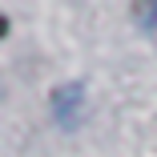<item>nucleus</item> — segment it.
Wrapping results in <instances>:
<instances>
[{"mask_svg": "<svg viewBox=\"0 0 157 157\" xmlns=\"http://www.w3.org/2000/svg\"><path fill=\"white\" fill-rule=\"evenodd\" d=\"M81 105H85V85H60L52 93V117L56 125H65V129H73V125L81 121Z\"/></svg>", "mask_w": 157, "mask_h": 157, "instance_id": "1", "label": "nucleus"}, {"mask_svg": "<svg viewBox=\"0 0 157 157\" xmlns=\"http://www.w3.org/2000/svg\"><path fill=\"white\" fill-rule=\"evenodd\" d=\"M133 16L149 28V33H157V0H137V4H133Z\"/></svg>", "mask_w": 157, "mask_h": 157, "instance_id": "2", "label": "nucleus"}, {"mask_svg": "<svg viewBox=\"0 0 157 157\" xmlns=\"http://www.w3.org/2000/svg\"><path fill=\"white\" fill-rule=\"evenodd\" d=\"M4 36H8V16L0 12V40H4Z\"/></svg>", "mask_w": 157, "mask_h": 157, "instance_id": "3", "label": "nucleus"}]
</instances>
